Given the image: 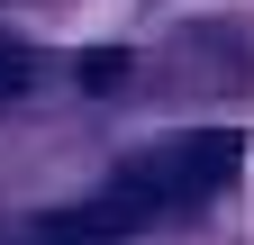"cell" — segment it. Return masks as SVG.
Here are the masks:
<instances>
[{
	"label": "cell",
	"mask_w": 254,
	"mask_h": 245,
	"mask_svg": "<svg viewBox=\"0 0 254 245\" xmlns=\"http://www.w3.org/2000/svg\"><path fill=\"white\" fill-rule=\"evenodd\" d=\"M236 164H245V136H236V127H190V136H164L154 155L118 164L100 200L55 209L46 236H55V245H118V236H145V227L182 218V209L218 200V191L236 182Z\"/></svg>",
	"instance_id": "obj_1"
},
{
	"label": "cell",
	"mask_w": 254,
	"mask_h": 245,
	"mask_svg": "<svg viewBox=\"0 0 254 245\" xmlns=\"http://www.w3.org/2000/svg\"><path fill=\"white\" fill-rule=\"evenodd\" d=\"M27 91V55H18V37H0V100H18Z\"/></svg>",
	"instance_id": "obj_2"
},
{
	"label": "cell",
	"mask_w": 254,
	"mask_h": 245,
	"mask_svg": "<svg viewBox=\"0 0 254 245\" xmlns=\"http://www.w3.org/2000/svg\"><path fill=\"white\" fill-rule=\"evenodd\" d=\"M109 82H127V55H82V91H109Z\"/></svg>",
	"instance_id": "obj_3"
}]
</instances>
